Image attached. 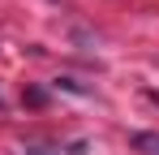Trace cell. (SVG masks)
Returning <instances> with one entry per match:
<instances>
[{"mask_svg":"<svg viewBox=\"0 0 159 155\" xmlns=\"http://www.w3.org/2000/svg\"><path fill=\"white\" fill-rule=\"evenodd\" d=\"M133 147L146 155H159V134H151V129H142V134H133Z\"/></svg>","mask_w":159,"mask_h":155,"instance_id":"6da1fadb","label":"cell"},{"mask_svg":"<svg viewBox=\"0 0 159 155\" xmlns=\"http://www.w3.org/2000/svg\"><path fill=\"white\" fill-rule=\"evenodd\" d=\"M151 99H155V103H159V91H151Z\"/></svg>","mask_w":159,"mask_h":155,"instance_id":"7a4b0ae2","label":"cell"}]
</instances>
